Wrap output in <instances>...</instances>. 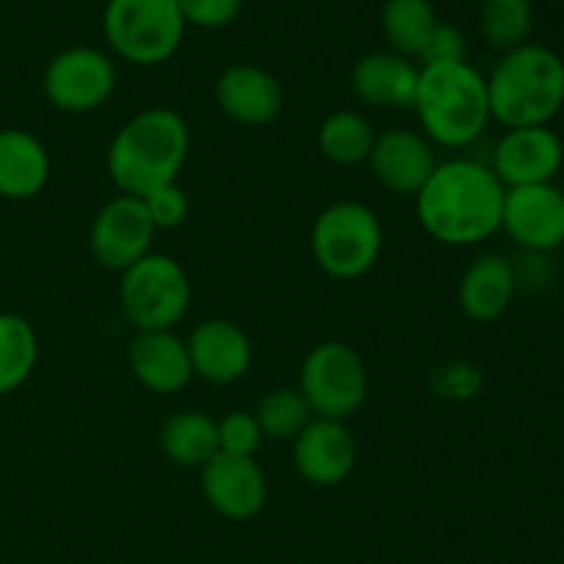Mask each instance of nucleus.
I'll list each match as a JSON object with an SVG mask.
<instances>
[{"label": "nucleus", "instance_id": "obj_15", "mask_svg": "<svg viewBox=\"0 0 564 564\" xmlns=\"http://www.w3.org/2000/svg\"><path fill=\"white\" fill-rule=\"evenodd\" d=\"M193 375L213 386L237 383L253 364V345L246 330L224 317L202 319L185 339Z\"/></svg>", "mask_w": 564, "mask_h": 564}, {"label": "nucleus", "instance_id": "obj_13", "mask_svg": "<svg viewBox=\"0 0 564 564\" xmlns=\"http://www.w3.org/2000/svg\"><path fill=\"white\" fill-rule=\"evenodd\" d=\"M202 494L226 521H251L268 505V477L253 457L218 452L202 466Z\"/></svg>", "mask_w": 564, "mask_h": 564}, {"label": "nucleus", "instance_id": "obj_26", "mask_svg": "<svg viewBox=\"0 0 564 564\" xmlns=\"http://www.w3.org/2000/svg\"><path fill=\"white\" fill-rule=\"evenodd\" d=\"M479 28L490 47L510 53L532 39L534 3L532 0H482Z\"/></svg>", "mask_w": 564, "mask_h": 564}, {"label": "nucleus", "instance_id": "obj_32", "mask_svg": "<svg viewBox=\"0 0 564 564\" xmlns=\"http://www.w3.org/2000/svg\"><path fill=\"white\" fill-rule=\"evenodd\" d=\"M468 42L466 33L449 22H438L435 31L430 33L419 61L422 64H452V61H468Z\"/></svg>", "mask_w": 564, "mask_h": 564}, {"label": "nucleus", "instance_id": "obj_28", "mask_svg": "<svg viewBox=\"0 0 564 564\" xmlns=\"http://www.w3.org/2000/svg\"><path fill=\"white\" fill-rule=\"evenodd\" d=\"M435 397L449 402H471L482 391L485 372L471 361H446L438 369H433L430 378Z\"/></svg>", "mask_w": 564, "mask_h": 564}, {"label": "nucleus", "instance_id": "obj_31", "mask_svg": "<svg viewBox=\"0 0 564 564\" xmlns=\"http://www.w3.org/2000/svg\"><path fill=\"white\" fill-rule=\"evenodd\" d=\"M187 25L220 31L240 17L246 0H176Z\"/></svg>", "mask_w": 564, "mask_h": 564}, {"label": "nucleus", "instance_id": "obj_3", "mask_svg": "<svg viewBox=\"0 0 564 564\" xmlns=\"http://www.w3.org/2000/svg\"><path fill=\"white\" fill-rule=\"evenodd\" d=\"M419 66L413 110L422 135L441 149L474 147L494 121L488 77L468 61Z\"/></svg>", "mask_w": 564, "mask_h": 564}, {"label": "nucleus", "instance_id": "obj_2", "mask_svg": "<svg viewBox=\"0 0 564 564\" xmlns=\"http://www.w3.org/2000/svg\"><path fill=\"white\" fill-rule=\"evenodd\" d=\"M191 154V130L176 110L147 108L127 119L110 141L105 169L124 196L143 198L176 182Z\"/></svg>", "mask_w": 564, "mask_h": 564}, {"label": "nucleus", "instance_id": "obj_5", "mask_svg": "<svg viewBox=\"0 0 564 564\" xmlns=\"http://www.w3.org/2000/svg\"><path fill=\"white\" fill-rule=\"evenodd\" d=\"M383 253V224L369 204L334 202L312 224V257L325 275L356 281L378 264Z\"/></svg>", "mask_w": 564, "mask_h": 564}, {"label": "nucleus", "instance_id": "obj_7", "mask_svg": "<svg viewBox=\"0 0 564 564\" xmlns=\"http://www.w3.org/2000/svg\"><path fill=\"white\" fill-rule=\"evenodd\" d=\"M193 303L187 270L169 253H147L121 273L119 306L135 330H171Z\"/></svg>", "mask_w": 564, "mask_h": 564}, {"label": "nucleus", "instance_id": "obj_24", "mask_svg": "<svg viewBox=\"0 0 564 564\" xmlns=\"http://www.w3.org/2000/svg\"><path fill=\"white\" fill-rule=\"evenodd\" d=\"M438 22L433 0H386L380 11V31L391 53H400L411 61H419Z\"/></svg>", "mask_w": 564, "mask_h": 564}, {"label": "nucleus", "instance_id": "obj_16", "mask_svg": "<svg viewBox=\"0 0 564 564\" xmlns=\"http://www.w3.org/2000/svg\"><path fill=\"white\" fill-rule=\"evenodd\" d=\"M367 163L386 191L397 196H416L438 165V158H435V147L422 132L394 127V130L378 132Z\"/></svg>", "mask_w": 564, "mask_h": 564}, {"label": "nucleus", "instance_id": "obj_6", "mask_svg": "<svg viewBox=\"0 0 564 564\" xmlns=\"http://www.w3.org/2000/svg\"><path fill=\"white\" fill-rule=\"evenodd\" d=\"M187 22L176 0H108L102 33L108 47L132 66H160L176 55Z\"/></svg>", "mask_w": 564, "mask_h": 564}, {"label": "nucleus", "instance_id": "obj_27", "mask_svg": "<svg viewBox=\"0 0 564 564\" xmlns=\"http://www.w3.org/2000/svg\"><path fill=\"white\" fill-rule=\"evenodd\" d=\"M264 438L295 441L301 430L312 422V408L297 389H273L262 397L253 411Z\"/></svg>", "mask_w": 564, "mask_h": 564}, {"label": "nucleus", "instance_id": "obj_14", "mask_svg": "<svg viewBox=\"0 0 564 564\" xmlns=\"http://www.w3.org/2000/svg\"><path fill=\"white\" fill-rule=\"evenodd\" d=\"M292 463L314 488H336L356 471L358 444L345 422L314 416L292 441Z\"/></svg>", "mask_w": 564, "mask_h": 564}, {"label": "nucleus", "instance_id": "obj_21", "mask_svg": "<svg viewBox=\"0 0 564 564\" xmlns=\"http://www.w3.org/2000/svg\"><path fill=\"white\" fill-rule=\"evenodd\" d=\"M50 152L33 132L6 127L0 130V196L28 202L47 187Z\"/></svg>", "mask_w": 564, "mask_h": 564}, {"label": "nucleus", "instance_id": "obj_17", "mask_svg": "<svg viewBox=\"0 0 564 564\" xmlns=\"http://www.w3.org/2000/svg\"><path fill=\"white\" fill-rule=\"evenodd\" d=\"M215 102L220 113L237 124L262 127L279 119L284 108V86L262 66L235 64L215 80Z\"/></svg>", "mask_w": 564, "mask_h": 564}, {"label": "nucleus", "instance_id": "obj_22", "mask_svg": "<svg viewBox=\"0 0 564 564\" xmlns=\"http://www.w3.org/2000/svg\"><path fill=\"white\" fill-rule=\"evenodd\" d=\"M160 449L182 468H202L220 452L218 422L204 411H180L165 419Z\"/></svg>", "mask_w": 564, "mask_h": 564}, {"label": "nucleus", "instance_id": "obj_4", "mask_svg": "<svg viewBox=\"0 0 564 564\" xmlns=\"http://www.w3.org/2000/svg\"><path fill=\"white\" fill-rule=\"evenodd\" d=\"M488 77L490 116L505 130L545 127L564 108V61L545 44L501 53Z\"/></svg>", "mask_w": 564, "mask_h": 564}, {"label": "nucleus", "instance_id": "obj_30", "mask_svg": "<svg viewBox=\"0 0 564 564\" xmlns=\"http://www.w3.org/2000/svg\"><path fill=\"white\" fill-rule=\"evenodd\" d=\"M141 202L158 231L180 229L187 220V215H191V198H187L185 187H180V182L158 187V191H152L149 196H143Z\"/></svg>", "mask_w": 564, "mask_h": 564}, {"label": "nucleus", "instance_id": "obj_20", "mask_svg": "<svg viewBox=\"0 0 564 564\" xmlns=\"http://www.w3.org/2000/svg\"><path fill=\"white\" fill-rule=\"evenodd\" d=\"M518 292V268L501 253H479L457 284L460 312L474 323H494Z\"/></svg>", "mask_w": 564, "mask_h": 564}, {"label": "nucleus", "instance_id": "obj_29", "mask_svg": "<svg viewBox=\"0 0 564 564\" xmlns=\"http://www.w3.org/2000/svg\"><path fill=\"white\" fill-rule=\"evenodd\" d=\"M262 427L251 411H229L218 419V444L226 455L253 457L262 449Z\"/></svg>", "mask_w": 564, "mask_h": 564}, {"label": "nucleus", "instance_id": "obj_10", "mask_svg": "<svg viewBox=\"0 0 564 564\" xmlns=\"http://www.w3.org/2000/svg\"><path fill=\"white\" fill-rule=\"evenodd\" d=\"M158 229L149 218L147 207L135 196H116L99 207L88 231V248L99 268L124 273L127 268L152 253Z\"/></svg>", "mask_w": 564, "mask_h": 564}, {"label": "nucleus", "instance_id": "obj_19", "mask_svg": "<svg viewBox=\"0 0 564 564\" xmlns=\"http://www.w3.org/2000/svg\"><path fill=\"white\" fill-rule=\"evenodd\" d=\"M419 69L422 66L416 61L405 58L400 53H391V50L369 53L364 58H358L356 66H352V94L364 105H369V108H413Z\"/></svg>", "mask_w": 564, "mask_h": 564}, {"label": "nucleus", "instance_id": "obj_25", "mask_svg": "<svg viewBox=\"0 0 564 564\" xmlns=\"http://www.w3.org/2000/svg\"><path fill=\"white\" fill-rule=\"evenodd\" d=\"M39 364L36 328L20 314H0V397L31 378Z\"/></svg>", "mask_w": 564, "mask_h": 564}, {"label": "nucleus", "instance_id": "obj_8", "mask_svg": "<svg viewBox=\"0 0 564 564\" xmlns=\"http://www.w3.org/2000/svg\"><path fill=\"white\" fill-rule=\"evenodd\" d=\"M297 391L312 408V416L347 422L369 397L367 361L347 341H319L303 358Z\"/></svg>", "mask_w": 564, "mask_h": 564}, {"label": "nucleus", "instance_id": "obj_11", "mask_svg": "<svg viewBox=\"0 0 564 564\" xmlns=\"http://www.w3.org/2000/svg\"><path fill=\"white\" fill-rule=\"evenodd\" d=\"M501 231H507L527 253H551L564 246V191L556 182L510 187L501 213Z\"/></svg>", "mask_w": 564, "mask_h": 564}, {"label": "nucleus", "instance_id": "obj_23", "mask_svg": "<svg viewBox=\"0 0 564 564\" xmlns=\"http://www.w3.org/2000/svg\"><path fill=\"white\" fill-rule=\"evenodd\" d=\"M375 138H378V132L361 110L341 108L325 116L323 124H319L317 149L334 165H361L369 160Z\"/></svg>", "mask_w": 564, "mask_h": 564}, {"label": "nucleus", "instance_id": "obj_18", "mask_svg": "<svg viewBox=\"0 0 564 564\" xmlns=\"http://www.w3.org/2000/svg\"><path fill=\"white\" fill-rule=\"evenodd\" d=\"M127 364L132 378L152 394H176L196 378L185 339L174 330H138L127 350Z\"/></svg>", "mask_w": 564, "mask_h": 564}, {"label": "nucleus", "instance_id": "obj_9", "mask_svg": "<svg viewBox=\"0 0 564 564\" xmlns=\"http://www.w3.org/2000/svg\"><path fill=\"white\" fill-rule=\"evenodd\" d=\"M119 72L105 50L75 44L50 58L42 75V91L61 113H94L113 97Z\"/></svg>", "mask_w": 564, "mask_h": 564}, {"label": "nucleus", "instance_id": "obj_1", "mask_svg": "<svg viewBox=\"0 0 564 564\" xmlns=\"http://www.w3.org/2000/svg\"><path fill=\"white\" fill-rule=\"evenodd\" d=\"M507 187L490 163L477 158H455L435 165L416 193V218L435 242L449 248H471L501 231Z\"/></svg>", "mask_w": 564, "mask_h": 564}, {"label": "nucleus", "instance_id": "obj_12", "mask_svg": "<svg viewBox=\"0 0 564 564\" xmlns=\"http://www.w3.org/2000/svg\"><path fill=\"white\" fill-rule=\"evenodd\" d=\"M562 165L564 141L549 124L507 130L490 154V169L507 191L554 182Z\"/></svg>", "mask_w": 564, "mask_h": 564}]
</instances>
